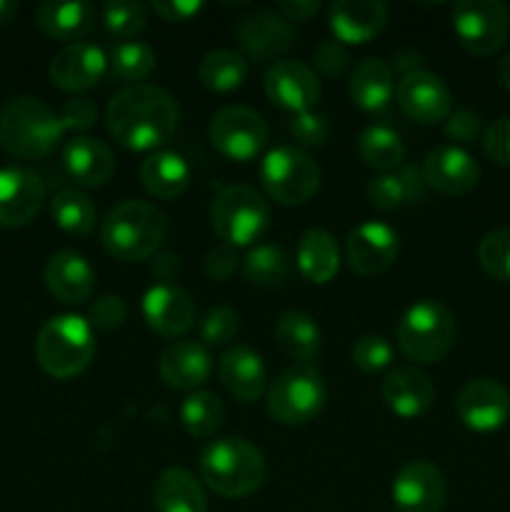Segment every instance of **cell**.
<instances>
[{
    "instance_id": "1",
    "label": "cell",
    "mask_w": 510,
    "mask_h": 512,
    "mask_svg": "<svg viewBox=\"0 0 510 512\" xmlns=\"http://www.w3.org/2000/svg\"><path fill=\"white\" fill-rule=\"evenodd\" d=\"M180 110L173 95L158 85L140 83L118 90L105 108V125L115 143L138 153H155L178 130Z\"/></svg>"
},
{
    "instance_id": "2",
    "label": "cell",
    "mask_w": 510,
    "mask_h": 512,
    "mask_svg": "<svg viewBox=\"0 0 510 512\" xmlns=\"http://www.w3.org/2000/svg\"><path fill=\"white\" fill-rule=\"evenodd\" d=\"M200 478L215 495L228 500L258 493L268 475L263 453L250 440L230 435L208 443L198 460Z\"/></svg>"
},
{
    "instance_id": "3",
    "label": "cell",
    "mask_w": 510,
    "mask_h": 512,
    "mask_svg": "<svg viewBox=\"0 0 510 512\" xmlns=\"http://www.w3.org/2000/svg\"><path fill=\"white\" fill-rule=\"evenodd\" d=\"M165 215L145 200H123L105 215L100 243L120 263H140L158 255L165 240Z\"/></svg>"
},
{
    "instance_id": "4",
    "label": "cell",
    "mask_w": 510,
    "mask_h": 512,
    "mask_svg": "<svg viewBox=\"0 0 510 512\" xmlns=\"http://www.w3.org/2000/svg\"><path fill=\"white\" fill-rule=\"evenodd\" d=\"M65 128L43 100L20 95L0 110V145L10 155L23 160H38L53 153Z\"/></svg>"
},
{
    "instance_id": "5",
    "label": "cell",
    "mask_w": 510,
    "mask_h": 512,
    "mask_svg": "<svg viewBox=\"0 0 510 512\" xmlns=\"http://www.w3.org/2000/svg\"><path fill=\"white\" fill-rule=\"evenodd\" d=\"M38 365L55 380H70L88 370L95 358V335L90 320L80 315H55L35 338Z\"/></svg>"
},
{
    "instance_id": "6",
    "label": "cell",
    "mask_w": 510,
    "mask_h": 512,
    "mask_svg": "<svg viewBox=\"0 0 510 512\" xmlns=\"http://www.w3.org/2000/svg\"><path fill=\"white\" fill-rule=\"evenodd\" d=\"M398 345L408 360L440 363L455 345V318L438 300H418L398 323Z\"/></svg>"
},
{
    "instance_id": "7",
    "label": "cell",
    "mask_w": 510,
    "mask_h": 512,
    "mask_svg": "<svg viewBox=\"0 0 510 512\" xmlns=\"http://www.w3.org/2000/svg\"><path fill=\"white\" fill-rule=\"evenodd\" d=\"M210 223L223 245L248 248L268 230L270 208L263 195L250 185H228L210 205Z\"/></svg>"
},
{
    "instance_id": "8",
    "label": "cell",
    "mask_w": 510,
    "mask_h": 512,
    "mask_svg": "<svg viewBox=\"0 0 510 512\" xmlns=\"http://www.w3.org/2000/svg\"><path fill=\"white\" fill-rule=\"evenodd\" d=\"M320 165L305 150L280 145L260 163V183L270 200L285 208L305 205L320 190Z\"/></svg>"
},
{
    "instance_id": "9",
    "label": "cell",
    "mask_w": 510,
    "mask_h": 512,
    "mask_svg": "<svg viewBox=\"0 0 510 512\" xmlns=\"http://www.w3.org/2000/svg\"><path fill=\"white\" fill-rule=\"evenodd\" d=\"M328 400L323 375L310 365H295L280 373L265 393V405L275 423L305 425L318 418Z\"/></svg>"
},
{
    "instance_id": "10",
    "label": "cell",
    "mask_w": 510,
    "mask_h": 512,
    "mask_svg": "<svg viewBox=\"0 0 510 512\" xmlns=\"http://www.w3.org/2000/svg\"><path fill=\"white\" fill-rule=\"evenodd\" d=\"M450 18L460 45L478 58L498 53L510 35V10L500 0H460Z\"/></svg>"
},
{
    "instance_id": "11",
    "label": "cell",
    "mask_w": 510,
    "mask_h": 512,
    "mask_svg": "<svg viewBox=\"0 0 510 512\" xmlns=\"http://www.w3.org/2000/svg\"><path fill=\"white\" fill-rule=\"evenodd\" d=\"M208 138L223 158L245 163L263 153L268 143V123L253 108L225 105L210 118Z\"/></svg>"
},
{
    "instance_id": "12",
    "label": "cell",
    "mask_w": 510,
    "mask_h": 512,
    "mask_svg": "<svg viewBox=\"0 0 510 512\" xmlns=\"http://www.w3.org/2000/svg\"><path fill=\"white\" fill-rule=\"evenodd\" d=\"M395 103L410 120L420 125L445 123L453 113V95L448 85L428 70H408L398 80Z\"/></svg>"
},
{
    "instance_id": "13",
    "label": "cell",
    "mask_w": 510,
    "mask_h": 512,
    "mask_svg": "<svg viewBox=\"0 0 510 512\" xmlns=\"http://www.w3.org/2000/svg\"><path fill=\"white\" fill-rule=\"evenodd\" d=\"M400 253L398 230L390 228L388 223L368 220L360 223L358 228L350 230L348 243H345V260L353 273L363 278L385 273L395 265Z\"/></svg>"
},
{
    "instance_id": "14",
    "label": "cell",
    "mask_w": 510,
    "mask_h": 512,
    "mask_svg": "<svg viewBox=\"0 0 510 512\" xmlns=\"http://www.w3.org/2000/svg\"><path fill=\"white\" fill-rule=\"evenodd\" d=\"M448 498V483L428 460H410L393 478V505L398 512H440Z\"/></svg>"
},
{
    "instance_id": "15",
    "label": "cell",
    "mask_w": 510,
    "mask_h": 512,
    "mask_svg": "<svg viewBox=\"0 0 510 512\" xmlns=\"http://www.w3.org/2000/svg\"><path fill=\"white\" fill-rule=\"evenodd\" d=\"M235 40L240 50L255 63H268V60L283 58L293 48L295 33L293 25L278 10H255L238 20Z\"/></svg>"
},
{
    "instance_id": "16",
    "label": "cell",
    "mask_w": 510,
    "mask_h": 512,
    "mask_svg": "<svg viewBox=\"0 0 510 512\" xmlns=\"http://www.w3.org/2000/svg\"><path fill=\"white\" fill-rule=\"evenodd\" d=\"M45 183L33 168L8 165L0 168V228H23L40 213Z\"/></svg>"
},
{
    "instance_id": "17",
    "label": "cell",
    "mask_w": 510,
    "mask_h": 512,
    "mask_svg": "<svg viewBox=\"0 0 510 512\" xmlns=\"http://www.w3.org/2000/svg\"><path fill=\"white\" fill-rule=\"evenodd\" d=\"M455 413L465 428L475 433H493L510 418V393L490 378H475L458 393Z\"/></svg>"
},
{
    "instance_id": "18",
    "label": "cell",
    "mask_w": 510,
    "mask_h": 512,
    "mask_svg": "<svg viewBox=\"0 0 510 512\" xmlns=\"http://www.w3.org/2000/svg\"><path fill=\"white\" fill-rule=\"evenodd\" d=\"M423 180L443 195H468L480 183V165L460 145H438L423 160Z\"/></svg>"
},
{
    "instance_id": "19",
    "label": "cell",
    "mask_w": 510,
    "mask_h": 512,
    "mask_svg": "<svg viewBox=\"0 0 510 512\" xmlns=\"http://www.w3.org/2000/svg\"><path fill=\"white\" fill-rule=\"evenodd\" d=\"M108 70V58L103 48L95 43H70L60 48L50 60V83L63 93H83L93 85L100 83V78Z\"/></svg>"
},
{
    "instance_id": "20",
    "label": "cell",
    "mask_w": 510,
    "mask_h": 512,
    "mask_svg": "<svg viewBox=\"0 0 510 512\" xmlns=\"http://www.w3.org/2000/svg\"><path fill=\"white\" fill-rule=\"evenodd\" d=\"M265 95L290 113H308L320 100V80L308 65L298 60H278L263 80Z\"/></svg>"
},
{
    "instance_id": "21",
    "label": "cell",
    "mask_w": 510,
    "mask_h": 512,
    "mask_svg": "<svg viewBox=\"0 0 510 512\" xmlns=\"http://www.w3.org/2000/svg\"><path fill=\"white\" fill-rule=\"evenodd\" d=\"M390 18L383 0H335L328 8V25L335 40L348 45L368 43L378 38Z\"/></svg>"
},
{
    "instance_id": "22",
    "label": "cell",
    "mask_w": 510,
    "mask_h": 512,
    "mask_svg": "<svg viewBox=\"0 0 510 512\" xmlns=\"http://www.w3.org/2000/svg\"><path fill=\"white\" fill-rule=\"evenodd\" d=\"M143 318L163 338H180L195 323V305L178 285L158 283L143 295Z\"/></svg>"
},
{
    "instance_id": "23",
    "label": "cell",
    "mask_w": 510,
    "mask_h": 512,
    "mask_svg": "<svg viewBox=\"0 0 510 512\" xmlns=\"http://www.w3.org/2000/svg\"><path fill=\"white\" fill-rule=\"evenodd\" d=\"M218 378L240 403H253L268 393V368L260 353L248 345H233L225 350L218 360Z\"/></svg>"
},
{
    "instance_id": "24",
    "label": "cell",
    "mask_w": 510,
    "mask_h": 512,
    "mask_svg": "<svg viewBox=\"0 0 510 512\" xmlns=\"http://www.w3.org/2000/svg\"><path fill=\"white\" fill-rule=\"evenodd\" d=\"M158 370L168 388L180 390V393H193L213 373V358L203 343L178 340L160 353Z\"/></svg>"
},
{
    "instance_id": "25",
    "label": "cell",
    "mask_w": 510,
    "mask_h": 512,
    "mask_svg": "<svg viewBox=\"0 0 510 512\" xmlns=\"http://www.w3.org/2000/svg\"><path fill=\"white\" fill-rule=\"evenodd\" d=\"M380 395L398 418L413 420L430 410L435 400V385L423 370H418L415 365H403L385 375Z\"/></svg>"
},
{
    "instance_id": "26",
    "label": "cell",
    "mask_w": 510,
    "mask_h": 512,
    "mask_svg": "<svg viewBox=\"0 0 510 512\" xmlns=\"http://www.w3.org/2000/svg\"><path fill=\"white\" fill-rule=\"evenodd\" d=\"M45 285L60 303L78 305L93 295L95 270L88 258L75 250H58L48 258L43 270Z\"/></svg>"
},
{
    "instance_id": "27",
    "label": "cell",
    "mask_w": 510,
    "mask_h": 512,
    "mask_svg": "<svg viewBox=\"0 0 510 512\" xmlns=\"http://www.w3.org/2000/svg\"><path fill=\"white\" fill-rule=\"evenodd\" d=\"M65 173L85 188H103L115 175V155L103 140L78 135L63 148Z\"/></svg>"
},
{
    "instance_id": "28",
    "label": "cell",
    "mask_w": 510,
    "mask_h": 512,
    "mask_svg": "<svg viewBox=\"0 0 510 512\" xmlns=\"http://www.w3.org/2000/svg\"><path fill=\"white\" fill-rule=\"evenodd\" d=\"M35 23L40 33L50 40H63V43H80L83 35H88L95 25V8L83 0H45L35 8Z\"/></svg>"
},
{
    "instance_id": "29",
    "label": "cell",
    "mask_w": 510,
    "mask_h": 512,
    "mask_svg": "<svg viewBox=\"0 0 510 512\" xmlns=\"http://www.w3.org/2000/svg\"><path fill=\"white\" fill-rule=\"evenodd\" d=\"M155 512H208V498L190 470L165 468L153 483Z\"/></svg>"
},
{
    "instance_id": "30",
    "label": "cell",
    "mask_w": 510,
    "mask_h": 512,
    "mask_svg": "<svg viewBox=\"0 0 510 512\" xmlns=\"http://www.w3.org/2000/svg\"><path fill=\"white\" fill-rule=\"evenodd\" d=\"M140 183L153 198H180L190 185L188 160L173 150H155L140 165Z\"/></svg>"
},
{
    "instance_id": "31",
    "label": "cell",
    "mask_w": 510,
    "mask_h": 512,
    "mask_svg": "<svg viewBox=\"0 0 510 512\" xmlns=\"http://www.w3.org/2000/svg\"><path fill=\"white\" fill-rule=\"evenodd\" d=\"M295 263L300 275L313 285H325L338 275L340 250L333 235L323 228H310L300 235Z\"/></svg>"
},
{
    "instance_id": "32",
    "label": "cell",
    "mask_w": 510,
    "mask_h": 512,
    "mask_svg": "<svg viewBox=\"0 0 510 512\" xmlns=\"http://www.w3.org/2000/svg\"><path fill=\"white\" fill-rule=\"evenodd\" d=\"M348 93L360 110H383L395 93L393 68L383 58L360 60L350 73Z\"/></svg>"
},
{
    "instance_id": "33",
    "label": "cell",
    "mask_w": 510,
    "mask_h": 512,
    "mask_svg": "<svg viewBox=\"0 0 510 512\" xmlns=\"http://www.w3.org/2000/svg\"><path fill=\"white\" fill-rule=\"evenodd\" d=\"M423 173L418 168L393 170V173H380L365 188V198L378 210H395L413 200H423Z\"/></svg>"
},
{
    "instance_id": "34",
    "label": "cell",
    "mask_w": 510,
    "mask_h": 512,
    "mask_svg": "<svg viewBox=\"0 0 510 512\" xmlns=\"http://www.w3.org/2000/svg\"><path fill=\"white\" fill-rule=\"evenodd\" d=\"M275 338L278 345L298 363H310L320 353L323 335H320L318 323L303 310H285L275 320Z\"/></svg>"
},
{
    "instance_id": "35",
    "label": "cell",
    "mask_w": 510,
    "mask_h": 512,
    "mask_svg": "<svg viewBox=\"0 0 510 512\" xmlns=\"http://www.w3.org/2000/svg\"><path fill=\"white\" fill-rule=\"evenodd\" d=\"M358 155L370 168L380 170V173H393L403 165L405 145L400 135L388 125H370L360 133Z\"/></svg>"
},
{
    "instance_id": "36",
    "label": "cell",
    "mask_w": 510,
    "mask_h": 512,
    "mask_svg": "<svg viewBox=\"0 0 510 512\" xmlns=\"http://www.w3.org/2000/svg\"><path fill=\"white\" fill-rule=\"evenodd\" d=\"M248 60L233 50H210L198 65V78L213 93H230L248 80Z\"/></svg>"
},
{
    "instance_id": "37",
    "label": "cell",
    "mask_w": 510,
    "mask_h": 512,
    "mask_svg": "<svg viewBox=\"0 0 510 512\" xmlns=\"http://www.w3.org/2000/svg\"><path fill=\"white\" fill-rule=\"evenodd\" d=\"M225 420L223 400L208 390H195L180 405V423L193 438H210L220 430Z\"/></svg>"
},
{
    "instance_id": "38",
    "label": "cell",
    "mask_w": 510,
    "mask_h": 512,
    "mask_svg": "<svg viewBox=\"0 0 510 512\" xmlns=\"http://www.w3.org/2000/svg\"><path fill=\"white\" fill-rule=\"evenodd\" d=\"M243 275L260 288H280L290 275V258L278 245H255L243 260Z\"/></svg>"
},
{
    "instance_id": "39",
    "label": "cell",
    "mask_w": 510,
    "mask_h": 512,
    "mask_svg": "<svg viewBox=\"0 0 510 512\" xmlns=\"http://www.w3.org/2000/svg\"><path fill=\"white\" fill-rule=\"evenodd\" d=\"M50 215H53L55 225L70 235H88L98 220L93 200L80 190L55 193V198L50 200Z\"/></svg>"
},
{
    "instance_id": "40",
    "label": "cell",
    "mask_w": 510,
    "mask_h": 512,
    "mask_svg": "<svg viewBox=\"0 0 510 512\" xmlns=\"http://www.w3.org/2000/svg\"><path fill=\"white\" fill-rule=\"evenodd\" d=\"M155 50L140 40H123L110 53L108 68L110 75L120 83L140 85L155 70Z\"/></svg>"
},
{
    "instance_id": "41",
    "label": "cell",
    "mask_w": 510,
    "mask_h": 512,
    "mask_svg": "<svg viewBox=\"0 0 510 512\" xmlns=\"http://www.w3.org/2000/svg\"><path fill=\"white\" fill-rule=\"evenodd\" d=\"M100 15H103L108 33L123 40L140 35L148 25V8L138 0H110L103 5Z\"/></svg>"
},
{
    "instance_id": "42",
    "label": "cell",
    "mask_w": 510,
    "mask_h": 512,
    "mask_svg": "<svg viewBox=\"0 0 510 512\" xmlns=\"http://www.w3.org/2000/svg\"><path fill=\"white\" fill-rule=\"evenodd\" d=\"M478 263L500 283H510V228L493 230L478 245Z\"/></svg>"
},
{
    "instance_id": "43",
    "label": "cell",
    "mask_w": 510,
    "mask_h": 512,
    "mask_svg": "<svg viewBox=\"0 0 510 512\" xmlns=\"http://www.w3.org/2000/svg\"><path fill=\"white\" fill-rule=\"evenodd\" d=\"M238 313L228 305H215L208 310V315L200 323V343L205 348H220V345H228L230 340L238 335Z\"/></svg>"
},
{
    "instance_id": "44",
    "label": "cell",
    "mask_w": 510,
    "mask_h": 512,
    "mask_svg": "<svg viewBox=\"0 0 510 512\" xmlns=\"http://www.w3.org/2000/svg\"><path fill=\"white\" fill-rule=\"evenodd\" d=\"M350 355L363 373H380L393 360V345L383 335H363L360 340H355Z\"/></svg>"
},
{
    "instance_id": "45",
    "label": "cell",
    "mask_w": 510,
    "mask_h": 512,
    "mask_svg": "<svg viewBox=\"0 0 510 512\" xmlns=\"http://www.w3.org/2000/svg\"><path fill=\"white\" fill-rule=\"evenodd\" d=\"M290 133H293L295 143L303 145V148H320V145L328 140V120L325 115L308 110V113H298L290 123Z\"/></svg>"
},
{
    "instance_id": "46",
    "label": "cell",
    "mask_w": 510,
    "mask_h": 512,
    "mask_svg": "<svg viewBox=\"0 0 510 512\" xmlns=\"http://www.w3.org/2000/svg\"><path fill=\"white\" fill-rule=\"evenodd\" d=\"M483 150L495 165L510 168V118H498L483 130Z\"/></svg>"
},
{
    "instance_id": "47",
    "label": "cell",
    "mask_w": 510,
    "mask_h": 512,
    "mask_svg": "<svg viewBox=\"0 0 510 512\" xmlns=\"http://www.w3.org/2000/svg\"><path fill=\"white\" fill-rule=\"evenodd\" d=\"M128 318V305L120 295H103L90 305V325L100 330H115Z\"/></svg>"
},
{
    "instance_id": "48",
    "label": "cell",
    "mask_w": 510,
    "mask_h": 512,
    "mask_svg": "<svg viewBox=\"0 0 510 512\" xmlns=\"http://www.w3.org/2000/svg\"><path fill=\"white\" fill-rule=\"evenodd\" d=\"M313 60L315 68L320 70V75H325V78H338V75L348 68V50H345V45L340 43V40L330 38L323 40V43L315 48Z\"/></svg>"
},
{
    "instance_id": "49",
    "label": "cell",
    "mask_w": 510,
    "mask_h": 512,
    "mask_svg": "<svg viewBox=\"0 0 510 512\" xmlns=\"http://www.w3.org/2000/svg\"><path fill=\"white\" fill-rule=\"evenodd\" d=\"M445 135L455 143H475L480 138V115L468 108L453 110L445 120Z\"/></svg>"
},
{
    "instance_id": "50",
    "label": "cell",
    "mask_w": 510,
    "mask_h": 512,
    "mask_svg": "<svg viewBox=\"0 0 510 512\" xmlns=\"http://www.w3.org/2000/svg\"><path fill=\"white\" fill-rule=\"evenodd\" d=\"M98 120V108L90 98H73L60 110V123L65 130H88Z\"/></svg>"
},
{
    "instance_id": "51",
    "label": "cell",
    "mask_w": 510,
    "mask_h": 512,
    "mask_svg": "<svg viewBox=\"0 0 510 512\" xmlns=\"http://www.w3.org/2000/svg\"><path fill=\"white\" fill-rule=\"evenodd\" d=\"M203 268L210 280L225 283V280L233 278V273L238 270V255H235V250L230 248V245H218V248H213L205 255Z\"/></svg>"
},
{
    "instance_id": "52",
    "label": "cell",
    "mask_w": 510,
    "mask_h": 512,
    "mask_svg": "<svg viewBox=\"0 0 510 512\" xmlns=\"http://www.w3.org/2000/svg\"><path fill=\"white\" fill-rule=\"evenodd\" d=\"M150 10L165 23H185L203 10L200 0H153Z\"/></svg>"
},
{
    "instance_id": "53",
    "label": "cell",
    "mask_w": 510,
    "mask_h": 512,
    "mask_svg": "<svg viewBox=\"0 0 510 512\" xmlns=\"http://www.w3.org/2000/svg\"><path fill=\"white\" fill-rule=\"evenodd\" d=\"M275 10H278L288 23H293V20L295 23H305V20H310L313 15H318L320 3L318 0H280V3L275 5Z\"/></svg>"
},
{
    "instance_id": "54",
    "label": "cell",
    "mask_w": 510,
    "mask_h": 512,
    "mask_svg": "<svg viewBox=\"0 0 510 512\" xmlns=\"http://www.w3.org/2000/svg\"><path fill=\"white\" fill-rule=\"evenodd\" d=\"M180 270H183V265H180V258L175 253H158V255H155L153 273L158 275L160 283L173 285V280L178 278Z\"/></svg>"
},
{
    "instance_id": "55",
    "label": "cell",
    "mask_w": 510,
    "mask_h": 512,
    "mask_svg": "<svg viewBox=\"0 0 510 512\" xmlns=\"http://www.w3.org/2000/svg\"><path fill=\"white\" fill-rule=\"evenodd\" d=\"M18 10V3H13V0H0V28L13 23L18 18Z\"/></svg>"
},
{
    "instance_id": "56",
    "label": "cell",
    "mask_w": 510,
    "mask_h": 512,
    "mask_svg": "<svg viewBox=\"0 0 510 512\" xmlns=\"http://www.w3.org/2000/svg\"><path fill=\"white\" fill-rule=\"evenodd\" d=\"M498 80H500V85H503V88L510 93V53L498 63Z\"/></svg>"
}]
</instances>
